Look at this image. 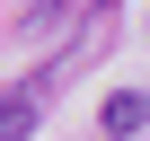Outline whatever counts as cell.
Returning a JSON list of instances; mask_svg holds the SVG:
<instances>
[{
	"mask_svg": "<svg viewBox=\"0 0 150 141\" xmlns=\"http://www.w3.org/2000/svg\"><path fill=\"white\" fill-rule=\"evenodd\" d=\"M97 123H106V132H141V123H150V97H141V88H115Z\"/></svg>",
	"mask_w": 150,
	"mask_h": 141,
	"instance_id": "obj_1",
	"label": "cell"
},
{
	"mask_svg": "<svg viewBox=\"0 0 150 141\" xmlns=\"http://www.w3.org/2000/svg\"><path fill=\"white\" fill-rule=\"evenodd\" d=\"M27 132H35V88H27L9 115H0V141H27Z\"/></svg>",
	"mask_w": 150,
	"mask_h": 141,
	"instance_id": "obj_2",
	"label": "cell"
}]
</instances>
